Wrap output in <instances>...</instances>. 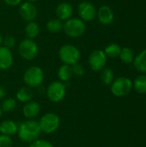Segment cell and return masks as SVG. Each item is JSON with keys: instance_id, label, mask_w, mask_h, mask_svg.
Returning <instances> with one entry per match:
<instances>
[{"instance_id": "1", "label": "cell", "mask_w": 146, "mask_h": 147, "mask_svg": "<svg viewBox=\"0 0 146 147\" xmlns=\"http://www.w3.org/2000/svg\"><path fill=\"white\" fill-rule=\"evenodd\" d=\"M40 134L41 130L39 122L34 119H28L18 125V137L25 143H32L38 140Z\"/></svg>"}, {"instance_id": "2", "label": "cell", "mask_w": 146, "mask_h": 147, "mask_svg": "<svg viewBox=\"0 0 146 147\" xmlns=\"http://www.w3.org/2000/svg\"><path fill=\"white\" fill-rule=\"evenodd\" d=\"M63 31L70 38H79L86 31V24L79 17H71L64 22Z\"/></svg>"}, {"instance_id": "3", "label": "cell", "mask_w": 146, "mask_h": 147, "mask_svg": "<svg viewBox=\"0 0 146 147\" xmlns=\"http://www.w3.org/2000/svg\"><path fill=\"white\" fill-rule=\"evenodd\" d=\"M59 58L63 64L72 65L81 59L80 50L72 44H65L59 50Z\"/></svg>"}, {"instance_id": "4", "label": "cell", "mask_w": 146, "mask_h": 147, "mask_svg": "<svg viewBox=\"0 0 146 147\" xmlns=\"http://www.w3.org/2000/svg\"><path fill=\"white\" fill-rule=\"evenodd\" d=\"M44 77V71L41 67L38 65H32L24 71L23 82L26 86L34 89L42 84Z\"/></svg>"}, {"instance_id": "5", "label": "cell", "mask_w": 146, "mask_h": 147, "mask_svg": "<svg viewBox=\"0 0 146 147\" xmlns=\"http://www.w3.org/2000/svg\"><path fill=\"white\" fill-rule=\"evenodd\" d=\"M17 50L21 58L28 61L34 59L39 53V47L37 43L34 40L28 38H25L20 41Z\"/></svg>"}, {"instance_id": "6", "label": "cell", "mask_w": 146, "mask_h": 147, "mask_svg": "<svg viewBox=\"0 0 146 147\" xmlns=\"http://www.w3.org/2000/svg\"><path fill=\"white\" fill-rule=\"evenodd\" d=\"M38 122L41 132L50 134L58 130L60 125V119L57 114L50 112L43 115Z\"/></svg>"}, {"instance_id": "7", "label": "cell", "mask_w": 146, "mask_h": 147, "mask_svg": "<svg viewBox=\"0 0 146 147\" xmlns=\"http://www.w3.org/2000/svg\"><path fill=\"white\" fill-rule=\"evenodd\" d=\"M133 89V82L130 78L120 77L113 81L111 84V92L114 96L121 97L127 96Z\"/></svg>"}, {"instance_id": "8", "label": "cell", "mask_w": 146, "mask_h": 147, "mask_svg": "<svg viewBox=\"0 0 146 147\" xmlns=\"http://www.w3.org/2000/svg\"><path fill=\"white\" fill-rule=\"evenodd\" d=\"M66 86L61 81H53L46 88V95L52 102H61L66 95Z\"/></svg>"}, {"instance_id": "9", "label": "cell", "mask_w": 146, "mask_h": 147, "mask_svg": "<svg viewBox=\"0 0 146 147\" xmlns=\"http://www.w3.org/2000/svg\"><path fill=\"white\" fill-rule=\"evenodd\" d=\"M107 60H108V57L106 56L104 51L101 49H96L89 53L88 63L90 69L93 71L98 72L106 67Z\"/></svg>"}, {"instance_id": "10", "label": "cell", "mask_w": 146, "mask_h": 147, "mask_svg": "<svg viewBox=\"0 0 146 147\" xmlns=\"http://www.w3.org/2000/svg\"><path fill=\"white\" fill-rule=\"evenodd\" d=\"M96 8L89 1H82L77 6V14L81 20L84 22H89L94 21L96 17Z\"/></svg>"}, {"instance_id": "11", "label": "cell", "mask_w": 146, "mask_h": 147, "mask_svg": "<svg viewBox=\"0 0 146 147\" xmlns=\"http://www.w3.org/2000/svg\"><path fill=\"white\" fill-rule=\"evenodd\" d=\"M18 12L22 19L25 21L26 22L34 21L38 16V10L34 3L28 2V1L22 2L19 5Z\"/></svg>"}, {"instance_id": "12", "label": "cell", "mask_w": 146, "mask_h": 147, "mask_svg": "<svg viewBox=\"0 0 146 147\" xmlns=\"http://www.w3.org/2000/svg\"><path fill=\"white\" fill-rule=\"evenodd\" d=\"M96 17L102 25H109L114 19V13L108 5H102L97 9Z\"/></svg>"}, {"instance_id": "13", "label": "cell", "mask_w": 146, "mask_h": 147, "mask_svg": "<svg viewBox=\"0 0 146 147\" xmlns=\"http://www.w3.org/2000/svg\"><path fill=\"white\" fill-rule=\"evenodd\" d=\"M14 62L13 53L11 49L3 46H0V71H6L9 69Z\"/></svg>"}, {"instance_id": "14", "label": "cell", "mask_w": 146, "mask_h": 147, "mask_svg": "<svg viewBox=\"0 0 146 147\" xmlns=\"http://www.w3.org/2000/svg\"><path fill=\"white\" fill-rule=\"evenodd\" d=\"M55 13H56L57 18H59L62 22H65V21L70 19L71 17H72L73 7L70 3L62 2L57 5Z\"/></svg>"}, {"instance_id": "15", "label": "cell", "mask_w": 146, "mask_h": 147, "mask_svg": "<svg viewBox=\"0 0 146 147\" xmlns=\"http://www.w3.org/2000/svg\"><path fill=\"white\" fill-rule=\"evenodd\" d=\"M40 112V105L35 101L26 102L22 108V113L27 119H34L39 115Z\"/></svg>"}, {"instance_id": "16", "label": "cell", "mask_w": 146, "mask_h": 147, "mask_svg": "<svg viewBox=\"0 0 146 147\" xmlns=\"http://www.w3.org/2000/svg\"><path fill=\"white\" fill-rule=\"evenodd\" d=\"M18 125L12 120H5L0 123V134L12 136L17 133Z\"/></svg>"}, {"instance_id": "17", "label": "cell", "mask_w": 146, "mask_h": 147, "mask_svg": "<svg viewBox=\"0 0 146 147\" xmlns=\"http://www.w3.org/2000/svg\"><path fill=\"white\" fill-rule=\"evenodd\" d=\"M34 97V90L28 86L21 87L16 92V99L23 103L32 101Z\"/></svg>"}, {"instance_id": "18", "label": "cell", "mask_w": 146, "mask_h": 147, "mask_svg": "<svg viewBox=\"0 0 146 147\" xmlns=\"http://www.w3.org/2000/svg\"><path fill=\"white\" fill-rule=\"evenodd\" d=\"M57 75H58V78H59V81H61L63 83L69 82L70 79L73 77L71 65L63 64L62 65H60L59 67L58 71H57Z\"/></svg>"}, {"instance_id": "19", "label": "cell", "mask_w": 146, "mask_h": 147, "mask_svg": "<svg viewBox=\"0 0 146 147\" xmlns=\"http://www.w3.org/2000/svg\"><path fill=\"white\" fill-rule=\"evenodd\" d=\"M133 64L138 71L146 74V48L135 56Z\"/></svg>"}, {"instance_id": "20", "label": "cell", "mask_w": 146, "mask_h": 147, "mask_svg": "<svg viewBox=\"0 0 146 147\" xmlns=\"http://www.w3.org/2000/svg\"><path fill=\"white\" fill-rule=\"evenodd\" d=\"M40 30V26L36 22L32 21V22H27V24L24 28V33H25L26 38L34 40V38H36L39 35Z\"/></svg>"}, {"instance_id": "21", "label": "cell", "mask_w": 146, "mask_h": 147, "mask_svg": "<svg viewBox=\"0 0 146 147\" xmlns=\"http://www.w3.org/2000/svg\"><path fill=\"white\" fill-rule=\"evenodd\" d=\"M63 25H64V22L56 17V18L50 19L46 22V28L49 32H51L52 34H57L63 30Z\"/></svg>"}, {"instance_id": "22", "label": "cell", "mask_w": 146, "mask_h": 147, "mask_svg": "<svg viewBox=\"0 0 146 147\" xmlns=\"http://www.w3.org/2000/svg\"><path fill=\"white\" fill-rule=\"evenodd\" d=\"M119 58L125 64H132L135 58V53L133 49H132L131 47H126L121 48Z\"/></svg>"}, {"instance_id": "23", "label": "cell", "mask_w": 146, "mask_h": 147, "mask_svg": "<svg viewBox=\"0 0 146 147\" xmlns=\"http://www.w3.org/2000/svg\"><path fill=\"white\" fill-rule=\"evenodd\" d=\"M133 87L139 94H146V74L138 76L133 83Z\"/></svg>"}, {"instance_id": "24", "label": "cell", "mask_w": 146, "mask_h": 147, "mask_svg": "<svg viewBox=\"0 0 146 147\" xmlns=\"http://www.w3.org/2000/svg\"><path fill=\"white\" fill-rule=\"evenodd\" d=\"M103 51H104V53H105V54H106V56L108 58L115 59V58H118L120 56L121 47H120V45H118L116 43H111V44L108 45L104 48Z\"/></svg>"}, {"instance_id": "25", "label": "cell", "mask_w": 146, "mask_h": 147, "mask_svg": "<svg viewBox=\"0 0 146 147\" xmlns=\"http://www.w3.org/2000/svg\"><path fill=\"white\" fill-rule=\"evenodd\" d=\"M114 73L112 69L105 67L101 71V80L106 85H110L114 80Z\"/></svg>"}, {"instance_id": "26", "label": "cell", "mask_w": 146, "mask_h": 147, "mask_svg": "<svg viewBox=\"0 0 146 147\" xmlns=\"http://www.w3.org/2000/svg\"><path fill=\"white\" fill-rule=\"evenodd\" d=\"M15 107H16V101L12 97L4 99L1 104V109L3 112H11L15 109Z\"/></svg>"}, {"instance_id": "27", "label": "cell", "mask_w": 146, "mask_h": 147, "mask_svg": "<svg viewBox=\"0 0 146 147\" xmlns=\"http://www.w3.org/2000/svg\"><path fill=\"white\" fill-rule=\"evenodd\" d=\"M15 44H16V40L12 35H7L4 38H3V44H2V46L7 47L9 49L13 48L15 46Z\"/></svg>"}, {"instance_id": "28", "label": "cell", "mask_w": 146, "mask_h": 147, "mask_svg": "<svg viewBox=\"0 0 146 147\" xmlns=\"http://www.w3.org/2000/svg\"><path fill=\"white\" fill-rule=\"evenodd\" d=\"M13 141L10 136L0 134V147H12Z\"/></svg>"}, {"instance_id": "29", "label": "cell", "mask_w": 146, "mask_h": 147, "mask_svg": "<svg viewBox=\"0 0 146 147\" xmlns=\"http://www.w3.org/2000/svg\"><path fill=\"white\" fill-rule=\"evenodd\" d=\"M72 68V72H73V76H77V77H82L84 74V67L79 63H76L74 65H71Z\"/></svg>"}, {"instance_id": "30", "label": "cell", "mask_w": 146, "mask_h": 147, "mask_svg": "<svg viewBox=\"0 0 146 147\" xmlns=\"http://www.w3.org/2000/svg\"><path fill=\"white\" fill-rule=\"evenodd\" d=\"M29 147H53L52 144L46 140H36L30 143Z\"/></svg>"}, {"instance_id": "31", "label": "cell", "mask_w": 146, "mask_h": 147, "mask_svg": "<svg viewBox=\"0 0 146 147\" xmlns=\"http://www.w3.org/2000/svg\"><path fill=\"white\" fill-rule=\"evenodd\" d=\"M9 6H18L22 3V0H3Z\"/></svg>"}, {"instance_id": "32", "label": "cell", "mask_w": 146, "mask_h": 147, "mask_svg": "<svg viewBox=\"0 0 146 147\" xmlns=\"http://www.w3.org/2000/svg\"><path fill=\"white\" fill-rule=\"evenodd\" d=\"M5 96H6V90L3 86L0 85V100L4 99Z\"/></svg>"}, {"instance_id": "33", "label": "cell", "mask_w": 146, "mask_h": 147, "mask_svg": "<svg viewBox=\"0 0 146 147\" xmlns=\"http://www.w3.org/2000/svg\"><path fill=\"white\" fill-rule=\"evenodd\" d=\"M38 88V91L40 92V94H41V92H43V94H46V88L43 87L42 85H40L37 87Z\"/></svg>"}, {"instance_id": "34", "label": "cell", "mask_w": 146, "mask_h": 147, "mask_svg": "<svg viewBox=\"0 0 146 147\" xmlns=\"http://www.w3.org/2000/svg\"><path fill=\"white\" fill-rule=\"evenodd\" d=\"M3 35L1 34V33H0V46H2V44H3Z\"/></svg>"}, {"instance_id": "35", "label": "cell", "mask_w": 146, "mask_h": 147, "mask_svg": "<svg viewBox=\"0 0 146 147\" xmlns=\"http://www.w3.org/2000/svg\"><path fill=\"white\" fill-rule=\"evenodd\" d=\"M28 2H30V3H36V2H38L39 0H27Z\"/></svg>"}, {"instance_id": "36", "label": "cell", "mask_w": 146, "mask_h": 147, "mask_svg": "<svg viewBox=\"0 0 146 147\" xmlns=\"http://www.w3.org/2000/svg\"><path fill=\"white\" fill-rule=\"evenodd\" d=\"M2 115H3V110H2L1 106H0V119H1V117H2Z\"/></svg>"}, {"instance_id": "37", "label": "cell", "mask_w": 146, "mask_h": 147, "mask_svg": "<svg viewBox=\"0 0 146 147\" xmlns=\"http://www.w3.org/2000/svg\"><path fill=\"white\" fill-rule=\"evenodd\" d=\"M0 78H1V75H0Z\"/></svg>"}]
</instances>
